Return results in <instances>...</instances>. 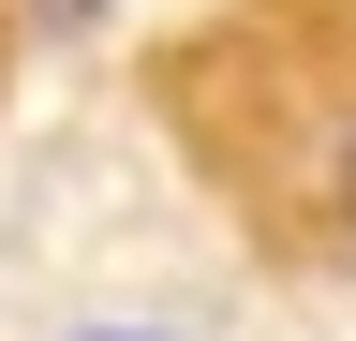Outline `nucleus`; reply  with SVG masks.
Returning <instances> with one entry per match:
<instances>
[{
  "mask_svg": "<svg viewBox=\"0 0 356 341\" xmlns=\"http://www.w3.org/2000/svg\"><path fill=\"white\" fill-rule=\"evenodd\" d=\"M74 341H149V326H74Z\"/></svg>",
  "mask_w": 356,
  "mask_h": 341,
  "instance_id": "nucleus-1",
  "label": "nucleus"
}]
</instances>
